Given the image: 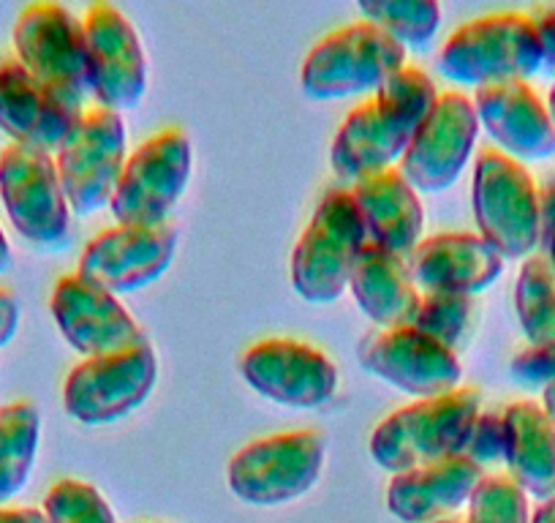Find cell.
<instances>
[{
    "mask_svg": "<svg viewBox=\"0 0 555 523\" xmlns=\"http://www.w3.org/2000/svg\"><path fill=\"white\" fill-rule=\"evenodd\" d=\"M9 268H12V245H9L3 229H0V276L7 273Z\"/></svg>",
    "mask_w": 555,
    "mask_h": 523,
    "instance_id": "ab89813d",
    "label": "cell"
},
{
    "mask_svg": "<svg viewBox=\"0 0 555 523\" xmlns=\"http://www.w3.org/2000/svg\"><path fill=\"white\" fill-rule=\"evenodd\" d=\"M88 90L104 110L128 112L147 90V58L133 25L112 3H93L85 14Z\"/></svg>",
    "mask_w": 555,
    "mask_h": 523,
    "instance_id": "9a60e30c",
    "label": "cell"
},
{
    "mask_svg": "<svg viewBox=\"0 0 555 523\" xmlns=\"http://www.w3.org/2000/svg\"><path fill=\"white\" fill-rule=\"evenodd\" d=\"M365 243V227L351 191H327L292 254V286L297 295L313 306L338 301L349 290Z\"/></svg>",
    "mask_w": 555,
    "mask_h": 523,
    "instance_id": "7a4b0ae2",
    "label": "cell"
},
{
    "mask_svg": "<svg viewBox=\"0 0 555 523\" xmlns=\"http://www.w3.org/2000/svg\"><path fill=\"white\" fill-rule=\"evenodd\" d=\"M240 371L261 398L295 409H317L338 390V368L317 346L292 339H270L250 346Z\"/></svg>",
    "mask_w": 555,
    "mask_h": 523,
    "instance_id": "2e32d148",
    "label": "cell"
},
{
    "mask_svg": "<svg viewBox=\"0 0 555 523\" xmlns=\"http://www.w3.org/2000/svg\"><path fill=\"white\" fill-rule=\"evenodd\" d=\"M479 137V117L474 101L463 93L439 95L436 110L416 128L400 158V175L420 194L447 191L472 162Z\"/></svg>",
    "mask_w": 555,
    "mask_h": 523,
    "instance_id": "4fadbf2b",
    "label": "cell"
},
{
    "mask_svg": "<svg viewBox=\"0 0 555 523\" xmlns=\"http://www.w3.org/2000/svg\"><path fill=\"white\" fill-rule=\"evenodd\" d=\"M472 205L479 238L504 259H528L539 245V189L515 158L482 151L474 167Z\"/></svg>",
    "mask_w": 555,
    "mask_h": 523,
    "instance_id": "5b68a950",
    "label": "cell"
},
{
    "mask_svg": "<svg viewBox=\"0 0 555 523\" xmlns=\"http://www.w3.org/2000/svg\"><path fill=\"white\" fill-rule=\"evenodd\" d=\"M479 126L488 128L504 156L515 162H544L555 156V126L547 106L528 82L485 85L474 99Z\"/></svg>",
    "mask_w": 555,
    "mask_h": 523,
    "instance_id": "44dd1931",
    "label": "cell"
},
{
    "mask_svg": "<svg viewBox=\"0 0 555 523\" xmlns=\"http://www.w3.org/2000/svg\"><path fill=\"white\" fill-rule=\"evenodd\" d=\"M194 169V148L180 128L139 145L126 162L109 207L120 227H156L183 196Z\"/></svg>",
    "mask_w": 555,
    "mask_h": 523,
    "instance_id": "ba28073f",
    "label": "cell"
},
{
    "mask_svg": "<svg viewBox=\"0 0 555 523\" xmlns=\"http://www.w3.org/2000/svg\"><path fill=\"white\" fill-rule=\"evenodd\" d=\"M416 128L420 126L414 120L400 115L389 104L367 99L365 104L351 110L344 126L338 128L330 164L340 180L360 183V180L384 173L398 158H403Z\"/></svg>",
    "mask_w": 555,
    "mask_h": 523,
    "instance_id": "ffe728a7",
    "label": "cell"
},
{
    "mask_svg": "<svg viewBox=\"0 0 555 523\" xmlns=\"http://www.w3.org/2000/svg\"><path fill=\"white\" fill-rule=\"evenodd\" d=\"M0 523H50L36 507H0Z\"/></svg>",
    "mask_w": 555,
    "mask_h": 523,
    "instance_id": "8d00e7d4",
    "label": "cell"
},
{
    "mask_svg": "<svg viewBox=\"0 0 555 523\" xmlns=\"http://www.w3.org/2000/svg\"><path fill=\"white\" fill-rule=\"evenodd\" d=\"M504 463L526 496L544 501L555 494V425L533 401L504 409Z\"/></svg>",
    "mask_w": 555,
    "mask_h": 523,
    "instance_id": "d4e9b609",
    "label": "cell"
},
{
    "mask_svg": "<svg viewBox=\"0 0 555 523\" xmlns=\"http://www.w3.org/2000/svg\"><path fill=\"white\" fill-rule=\"evenodd\" d=\"M468 523H531L526 490L506 474H485L468 499Z\"/></svg>",
    "mask_w": 555,
    "mask_h": 523,
    "instance_id": "f1b7e54d",
    "label": "cell"
},
{
    "mask_svg": "<svg viewBox=\"0 0 555 523\" xmlns=\"http://www.w3.org/2000/svg\"><path fill=\"white\" fill-rule=\"evenodd\" d=\"M512 377L528 387H547L555 382V344L528 346L509 362Z\"/></svg>",
    "mask_w": 555,
    "mask_h": 523,
    "instance_id": "d6a6232c",
    "label": "cell"
},
{
    "mask_svg": "<svg viewBox=\"0 0 555 523\" xmlns=\"http://www.w3.org/2000/svg\"><path fill=\"white\" fill-rule=\"evenodd\" d=\"M41 414L36 404L14 401L0 407V505L28 485L39 458Z\"/></svg>",
    "mask_w": 555,
    "mask_h": 523,
    "instance_id": "484cf974",
    "label": "cell"
},
{
    "mask_svg": "<svg viewBox=\"0 0 555 523\" xmlns=\"http://www.w3.org/2000/svg\"><path fill=\"white\" fill-rule=\"evenodd\" d=\"M504 256L472 232H444L423 240L405 265L425 295L474 297L504 273Z\"/></svg>",
    "mask_w": 555,
    "mask_h": 523,
    "instance_id": "d6986e66",
    "label": "cell"
},
{
    "mask_svg": "<svg viewBox=\"0 0 555 523\" xmlns=\"http://www.w3.org/2000/svg\"><path fill=\"white\" fill-rule=\"evenodd\" d=\"M351 200L360 211L365 238L371 245L409 259L411 251L423 243V202L409 186V180L400 175V169H384V173L354 183Z\"/></svg>",
    "mask_w": 555,
    "mask_h": 523,
    "instance_id": "7402d4cb",
    "label": "cell"
},
{
    "mask_svg": "<svg viewBox=\"0 0 555 523\" xmlns=\"http://www.w3.org/2000/svg\"><path fill=\"white\" fill-rule=\"evenodd\" d=\"M0 202L12 227L28 243L55 248L72 227V207L63 194L55 158L36 148L9 145L0 153Z\"/></svg>",
    "mask_w": 555,
    "mask_h": 523,
    "instance_id": "30bf717a",
    "label": "cell"
},
{
    "mask_svg": "<svg viewBox=\"0 0 555 523\" xmlns=\"http://www.w3.org/2000/svg\"><path fill=\"white\" fill-rule=\"evenodd\" d=\"M50 311L63 339L85 357H106L147 344L137 319L115 295L99 290L77 273L55 284Z\"/></svg>",
    "mask_w": 555,
    "mask_h": 523,
    "instance_id": "e0dca14e",
    "label": "cell"
},
{
    "mask_svg": "<svg viewBox=\"0 0 555 523\" xmlns=\"http://www.w3.org/2000/svg\"><path fill=\"white\" fill-rule=\"evenodd\" d=\"M533 23H537L539 47H542V68L555 77V9L544 12Z\"/></svg>",
    "mask_w": 555,
    "mask_h": 523,
    "instance_id": "d590c367",
    "label": "cell"
},
{
    "mask_svg": "<svg viewBox=\"0 0 555 523\" xmlns=\"http://www.w3.org/2000/svg\"><path fill=\"white\" fill-rule=\"evenodd\" d=\"M324 469V439L317 431H289L250 442L229 461L227 483L240 501L278 507L300 499Z\"/></svg>",
    "mask_w": 555,
    "mask_h": 523,
    "instance_id": "8992f818",
    "label": "cell"
},
{
    "mask_svg": "<svg viewBox=\"0 0 555 523\" xmlns=\"http://www.w3.org/2000/svg\"><path fill=\"white\" fill-rule=\"evenodd\" d=\"M357 360L373 377L411 393L420 401L461 390L457 384L463 379V366L455 349H447L414 324L367 333L357 346Z\"/></svg>",
    "mask_w": 555,
    "mask_h": 523,
    "instance_id": "8fae6325",
    "label": "cell"
},
{
    "mask_svg": "<svg viewBox=\"0 0 555 523\" xmlns=\"http://www.w3.org/2000/svg\"><path fill=\"white\" fill-rule=\"evenodd\" d=\"M504 412H479V418L472 425L466 447H463V456L472 458L477 467H485V463L504 461Z\"/></svg>",
    "mask_w": 555,
    "mask_h": 523,
    "instance_id": "1f68e13d",
    "label": "cell"
},
{
    "mask_svg": "<svg viewBox=\"0 0 555 523\" xmlns=\"http://www.w3.org/2000/svg\"><path fill=\"white\" fill-rule=\"evenodd\" d=\"M544 254H547V256H544V259L550 262V268H553V273H555V238H553V243H550L547 248H544Z\"/></svg>",
    "mask_w": 555,
    "mask_h": 523,
    "instance_id": "b9f144b4",
    "label": "cell"
},
{
    "mask_svg": "<svg viewBox=\"0 0 555 523\" xmlns=\"http://www.w3.org/2000/svg\"><path fill=\"white\" fill-rule=\"evenodd\" d=\"M531 523H555V494L539 505V510L533 512Z\"/></svg>",
    "mask_w": 555,
    "mask_h": 523,
    "instance_id": "74e56055",
    "label": "cell"
},
{
    "mask_svg": "<svg viewBox=\"0 0 555 523\" xmlns=\"http://www.w3.org/2000/svg\"><path fill=\"white\" fill-rule=\"evenodd\" d=\"M14 52L25 72L74 101L88 93L85 23L61 3H34L14 25Z\"/></svg>",
    "mask_w": 555,
    "mask_h": 523,
    "instance_id": "7c38bea8",
    "label": "cell"
},
{
    "mask_svg": "<svg viewBox=\"0 0 555 523\" xmlns=\"http://www.w3.org/2000/svg\"><path fill=\"white\" fill-rule=\"evenodd\" d=\"M79 117L82 101L47 88L17 58L0 61V131L12 145L57 151Z\"/></svg>",
    "mask_w": 555,
    "mask_h": 523,
    "instance_id": "ac0fdd59",
    "label": "cell"
},
{
    "mask_svg": "<svg viewBox=\"0 0 555 523\" xmlns=\"http://www.w3.org/2000/svg\"><path fill=\"white\" fill-rule=\"evenodd\" d=\"M55 167L74 216H93L109 205L126 167L122 117L104 106L82 112L57 148Z\"/></svg>",
    "mask_w": 555,
    "mask_h": 523,
    "instance_id": "52a82bcc",
    "label": "cell"
},
{
    "mask_svg": "<svg viewBox=\"0 0 555 523\" xmlns=\"http://www.w3.org/2000/svg\"><path fill=\"white\" fill-rule=\"evenodd\" d=\"M434 523H461V521H450V518H441V521H434Z\"/></svg>",
    "mask_w": 555,
    "mask_h": 523,
    "instance_id": "7bdbcfd3",
    "label": "cell"
},
{
    "mask_svg": "<svg viewBox=\"0 0 555 523\" xmlns=\"http://www.w3.org/2000/svg\"><path fill=\"white\" fill-rule=\"evenodd\" d=\"M542 68L537 23L526 14H490L447 39L439 72L455 85L526 82Z\"/></svg>",
    "mask_w": 555,
    "mask_h": 523,
    "instance_id": "3957f363",
    "label": "cell"
},
{
    "mask_svg": "<svg viewBox=\"0 0 555 523\" xmlns=\"http://www.w3.org/2000/svg\"><path fill=\"white\" fill-rule=\"evenodd\" d=\"M349 290L362 314L371 317L378 328L414 324L420 303H423L403 256H395L371 243H365V248L360 251Z\"/></svg>",
    "mask_w": 555,
    "mask_h": 523,
    "instance_id": "cb8c5ba5",
    "label": "cell"
},
{
    "mask_svg": "<svg viewBox=\"0 0 555 523\" xmlns=\"http://www.w3.org/2000/svg\"><path fill=\"white\" fill-rule=\"evenodd\" d=\"M555 238V178L539 189V245L547 248Z\"/></svg>",
    "mask_w": 555,
    "mask_h": 523,
    "instance_id": "836d02e7",
    "label": "cell"
},
{
    "mask_svg": "<svg viewBox=\"0 0 555 523\" xmlns=\"http://www.w3.org/2000/svg\"><path fill=\"white\" fill-rule=\"evenodd\" d=\"M23 322V308L12 292L0 290V349H7Z\"/></svg>",
    "mask_w": 555,
    "mask_h": 523,
    "instance_id": "e575fe53",
    "label": "cell"
},
{
    "mask_svg": "<svg viewBox=\"0 0 555 523\" xmlns=\"http://www.w3.org/2000/svg\"><path fill=\"white\" fill-rule=\"evenodd\" d=\"M479 412L482 409L477 390H455L447 396L409 404L373 431V461L387 472L400 474L425 463L463 456Z\"/></svg>",
    "mask_w": 555,
    "mask_h": 523,
    "instance_id": "6da1fadb",
    "label": "cell"
},
{
    "mask_svg": "<svg viewBox=\"0 0 555 523\" xmlns=\"http://www.w3.org/2000/svg\"><path fill=\"white\" fill-rule=\"evenodd\" d=\"M357 9L400 47L430 44L441 25V7L436 0H362Z\"/></svg>",
    "mask_w": 555,
    "mask_h": 523,
    "instance_id": "83f0119b",
    "label": "cell"
},
{
    "mask_svg": "<svg viewBox=\"0 0 555 523\" xmlns=\"http://www.w3.org/2000/svg\"><path fill=\"white\" fill-rule=\"evenodd\" d=\"M405 66V47L371 23H357L324 36L300 72L302 93L317 101H338L378 90Z\"/></svg>",
    "mask_w": 555,
    "mask_h": 523,
    "instance_id": "277c9868",
    "label": "cell"
},
{
    "mask_svg": "<svg viewBox=\"0 0 555 523\" xmlns=\"http://www.w3.org/2000/svg\"><path fill=\"white\" fill-rule=\"evenodd\" d=\"M547 112H550V120H553L555 126V85L550 88V99H547Z\"/></svg>",
    "mask_w": 555,
    "mask_h": 523,
    "instance_id": "60d3db41",
    "label": "cell"
},
{
    "mask_svg": "<svg viewBox=\"0 0 555 523\" xmlns=\"http://www.w3.org/2000/svg\"><path fill=\"white\" fill-rule=\"evenodd\" d=\"M178 254V229L172 224L156 227H120L101 232L79 256V279L90 281L109 295H131L156 284Z\"/></svg>",
    "mask_w": 555,
    "mask_h": 523,
    "instance_id": "5bb4252c",
    "label": "cell"
},
{
    "mask_svg": "<svg viewBox=\"0 0 555 523\" xmlns=\"http://www.w3.org/2000/svg\"><path fill=\"white\" fill-rule=\"evenodd\" d=\"M158 357L151 344L79 362L63 387V407L82 425H109L153 396Z\"/></svg>",
    "mask_w": 555,
    "mask_h": 523,
    "instance_id": "9c48e42d",
    "label": "cell"
},
{
    "mask_svg": "<svg viewBox=\"0 0 555 523\" xmlns=\"http://www.w3.org/2000/svg\"><path fill=\"white\" fill-rule=\"evenodd\" d=\"M482 477V467L466 456L425 463L395 474L387 488V507L403 523L441 521V515L455 512L472 499Z\"/></svg>",
    "mask_w": 555,
    "mask_h": 523,
    "instance_id": "603a6c76",
    "label": "cell"
},
{
    "mask_svg": "<svg viewBox=\"0 0 555 523\" xmlns=\"http://www.w3.org/2000/svg\"><path fill=\"white\" fill-rule=\"evenodd\" d=\"M50 523H117L109 501L82 480H61L44 496Z\"/></svg>",
    "mask_w": 555,
    "mask_h": 523,
    "instance_id": "f546056e",
    "label": "cell"
},
{
    "mask_svg": "<svg viewBox=\"0 0 555 523\" xmlns=\"http://www.w3.org/2000/svg\"><path fill=\"white\" fill-rule=\"evenodd\" d=\"M474 303L472 297L461 295H423L420 311L414 317V328L423 330L434 341L455 349L457 341L466 335L472 324Z\"/></svg>",
    "mask_w": 555,
    "mask_h": 523,
    "instance_id": "4dcf8cb0",
    "label": "cell"
},
{
    "mask_svg": "<svg viewBox=\"0 0 555 523\" xmlns=\"http://www.w3.org/2000/svg\"><path fill=\"white\" fill-rule=\"evenodd\" d=\"M542 409L550 418V423L555 425V382L547 384V387H542Z\"/></svg>",
    "mask_w": 555,
    "mask_h": 523,
    "instance_id": "f35d334b",
    "label": "cell"
},
{
    "mask_svg": "<svg viewBox=\"0 0 555 523\" xmlns=\"http://www.w3.org/2000/svg\"><path fill=\"white\" fill-rule=\"evenodd\" d=\"M515 308L531 346L555 344V273L544 256H528L515 284Z\"/></svg>",
    "mask_w": 555,
    "mask_h": 523,
    "instance_id": "4316f807",
    "label": "cell"
}]
</instances>
